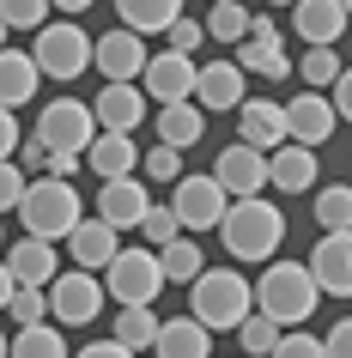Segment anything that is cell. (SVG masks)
Listing matches in <instances>:
<instances>
[{
  "mask_svg": "<svg viewBox=\"0 0 352 358\" xmlns=\"http://www.w3.org/2000/svg\"><path fill=\"white\" fill-rule=\"evenodd\" d=\"M188 316L206 322L213 334H237L243 322L255 316V280H243L237 267H206L201 280L188 285Z\"/></svg>",
  "mask_w": 352,
  "mask_h": 358,
  "instance_id": "6da1fadb",
  "label": "cell"
},
{
  "mask_svg": "<svg viewBox=\"0 0 352 358\" xmlns=\"http://www.w3.org/2000/svg\"><path fill=\"white\" fill-rule=\"evenodd\" d=\"M316 303H322V285H316L310 262H267L255 273V310L267 322H310Z\"/></svg>",
  "mask_w": 352,
  "mask_h": 358,
  "instance_id": "7a4b0ae2",
  "label": "cell"
},
{
  "mask_svg": "<svg viewBox=\"0 0 352 358\" xmlns=\"http://www.w3.org/2000/svg\"><path fill=\"white\" fill-rule=\"evenodd\" d=\"M225 249H231V262H279V243H286V213L261 194V201H231V213H225L219 225Z\"/></svg>",
  "mask_w": 352,
  "mask_h": 358,
  "instance_id": "3957f363",
  "label": "cell"
},
{
  "mask_svg": "<svg viewBox=\"0 0 352 358\" xmlns=\"http://www.w3.org/2000/svg\"><path fill=\"white\" fill-rule=\"evenodd\" d=\"M19 225H24V237L61 243V237H73V231L85 225V201H79V189L67 176H37V182H31V201H24V213H19Z\"/></svg>",
  "mask_w": 352,
  "mask_h": 358,
  "instance_id": "277c9868",
  "label": "cell"
},
{
  "mask_svg": "<svg viewBox=\"0 0 352 358\" xmlns=\"http://www.w3.org/2000/svg\"><path fill=\"white\" fill-rule=\"evenodd\" d=\"M104 285H110V298L122 303V310H152V303H158V292L170 285V273H164V255H158V249H140V243H128V249H122V255L110 262Z\"/></svg>",
  "mask_w": 352,
  "mask_h": 358,
  "instance_id": "5b68a950",
  "label": "cell"
},
{
  "mask_svg": "<svg viewBox=\"0 0 352 358\" xmlns=\"http://www.w3.org/2000/svg\"><path fill=\"white\" fill-rule=\"evenodd\" d=\"M31 134H37L49 152H73V158H85V152L97 146L104 122H97V110H92V103H79V97H49Z\"/></svg>",
  "mask_w": 352,
  "mask_h": 358,
  "instance_id": "8992f818",
  "label": "cell"
},
{
  "mask_svg": "<svg viewBox=\"0 0 352 358\" xmlns=\"http://www.w3.org/2000/svg\"><path fill=\"white\" fill-rule=\"evenodd\" d=\"M31 55H37L43 79H79L85 67H97V43H92V31H79L73 19H55V24L37 31Z\"/></svg>",
  "mask_w": 352,
  "mask_h": 358,
  "instance_id": "52a82bcc",
  "label": "cell"
},
{
  "mask_svg": "<svg viewBox=\"0 0 352 358\" xmlns=\"http://www.w3.org/2000/svg\"><path fill=\"white\" fill-rule=\"evenodd\" d=\"M213 176H219V189L231 194V201H261V194L274 189V158L255 146H243V140H231V146L213 158Z\"/></svg>",
  "mask_w": 352,
  "mask_h": 358,
  "instance_id": "ba28073f",
  "label": "cell"
},
{
  "mask_svg": "<svg viewBox=\"0 0 352 358\" xmlns=\"http://www.w3.org/2000/svg\"><path fill=\"white\" fill-rule=\"evenodd\" d=\"M170 207H176V219H183V231L195 237V231H219L225 213H231V194L219 189V176L206 170V176H183L176 189H170Z\"/></svg>",
  "mask_w": 352,
  "mask_h": 358,
  "instance_id": "9c48e42d",
  "label": "cell"
},
{
  "mask_svg": "<svg viewBox=\"0 0 352 358\" xmlns=\"http://www.w3.org/2000/svg\"><path fill=\"white\" fill-rule=\"evenodd\" d=\"M104 298H110V285L97 280V273H85V267H73V273H61L49 285V303H55L49 322H61V328H92L104 316Z\"/></svg>",
  "mask_w": 352,
  "mask_h": 358,
  "instance_id": "30bf717a",
  "label": "cell"
},
{
  "mask_svg": "<svg viewBox=\"0 0 352 358\" xmlns=\"http://www.w3.org/2000/svg\"><path fill=\"white\" fill-rule=\"evenodd\" d=\"M152 67V49L140 31H104L97 37V73H104V85H140Z\"/></svg>",
  "mask_w": 352,
  "mask_h": 358,
  "instance_id": "8fae6325",
  "label": "cell"
},
{
  "mask_svg": "<svg viewBox=\"0 0 352 358\" xmlns=\"http://www.w3.org/2000/svg\"><path fill=\"white\" fill-rule=\"evenodd\" d=\"M146 97L164 110V103H188V97L201 92V67H195V55H176V49H158L146 67Z\"/></svg>",
  "mask_w": 352,
  "mask_h": 358,
  "instance_id": "7c38bea8",
  "label": "cell"
},
{
  "mask_svg": "<svg viewBox=\"0 0 352 358\" xmlns=\"http://www.w3.org/2000/svg\"><path fill=\"white\" fill-rule=\"evenodd\" d=\"M237 140L243 146H255L274 158L279 146H292V122H286V103H274V97H249L237 110Z\"/></svg>",
  "mask_w": 352,
  "mask_h": 358,
  "instance_id": "4fadbf2b",
  "label": "cell"
},
{
  "mask_svg": "<svg viewBox=\"0 0 352 358\" xmlns=\"http://www.w3.org/2000/svg\"><path fill=\"white\" fill-rule=\"evenodd\" d=\"M310 273L322 298H352V231H322V243L310 249Z\"/></svg>",
  "mask_w": 352,
  "mask_h": 358,
  "instance_id": "5bb4252c",
  "label": "cell"
},
{
  "mask_svg": "<svg viewBox=\"0 0 352 358\" xmlns=\"http://www.w3.org/2000/svg\"><path fill=\"white\" fill-rule=\"evenodd\" d=\"M237 67L255 79H292L297 67L286 61V31H279L274 19H255V31H249V43L237 49Z\"/></svg>",
  "mask_w": 352,
  "mask_h": 358,
  "instance_id": "9a60e30c",
  "label": "cell"
},
{
  "mask_svg": "<svg viewBox=\"0 0 352 358\" xmlns=\"http://www.w3.org/2000/svg\"><path fill=\"white\" fill-rule=\"evenodd\" d=\"M152 207L158 201L146 194V176H122V182H104L97 189V219H110L115 231H140Z\"/></svg>",
  "mask_w": 352,
  "mask_h": 358,
  "instance_id": "2e32d148",
  "label": "cell"
},
{
  "mask_svg": "<svg viewBox=\"0 0 352 358\" xmlns=\"http://www.w3.org/2000/svg\"><path fill=\"white\" fill-rule=\"evenodd\" d=\"M286 122H292V140L297 146H328L334 140V122H340V110H334V97H322V92H297V97H286Z\"/></svg>",
  "mask_w": 352,
  "mask_h": 358,
  "instance_id": "e0dca14e",
  "label": "cell"
},
{
  "mask_svg": "<svg viewBox=\"0 0 352 358\" xmlns=\"http://www.w3.org/2000/svg\"><path fill=\"white\" fill-rule=\"evenodd\" d=\"M346 0H297L292 6V31L310 49H340V37H346Z\"/></svg>",
  "mask_w": 352,
  "mask_h": 358,
  "instance_id": "ac0fdd59",
  "label": "cell"
},
{
  "mask_svg": "<svg viewBox=\"0 0 352 358\" xmlns=\"http://www.w3.org/2000/svg\"><path fill=\"white\" fill-rule=\"evenodd\" d=\"M6 280L31 285V292H49L61 280V255L55 243H43V237H19V243L6 249Z\"/></svg>",
  "mask_w": 352,
  "mask_h": 358,
  "instance_id": "d6986e66",
  "label": "cell"
},
{
  "mask_svg": "<svg viewBox=\"0 0 352 358\" xmlns=\"http://www.w3.org/2000/svg\"><path fill=\"white\" fill-rule=\"evenodd\" d=\"M195 103H201L206 115H219V110L237 115L243 103H249V73L237 67V55H231V61H213V67H201V92H195Z\"/></svg>",
  "mask_w": 352,
  "mask_h": 358,
  "instance_id": "ffe728a7",
  "label": "cell"
},
{
  "mask_svg": "<svg viewBox=\"0 0 352 358\" xmlns=\"http://www.w3.org/2000/svg\"><path fill=\"white\" fill-rule=\"evenodd\" d=\"M122 231L110 225V219H85V225L67 237V255H73V267H85V273H110V262L122 255Z\"/></svg>",
  "mask_w": 352,
  "mask_h": 358,
  "instance_id": "44dd1931",
  "label": "cell"
},
{
  "mask_svg": "<svg viewBox=\"0 0 352 358\" xmlns=\"http://www.w3.org/2000/svg\"><path fill=\"white\" fill-rule=\"evenodd\" d=\"M146 85H104V92L92 97L97 122H104V134H134L140 122H146Z\"/></svg>",
  "mask_w": 352,
  "mask_h": 358,
  "instance_id": "7402d4cb",
  "label": "cell"
},
{
  "mask_svg": "<svg viewBox=\"0 0 352 358\" xmlns=\"http://www.w3.org/2000/svg\"><path fill=\"white\" fill-rule=\"evenodd\" d=\"M37 85H43V67H37L31 49H6V55H0V103H6V115L24 110V103L37 97Z\"/></svg>",
  "mask_w": 352,
  "mask_h": 358,
  "instance_id": "603a6c76",
  "label": "cell"
},
{
  "mask_svg": "<svg viewBox=\"0 0 352 358\" xmlns=\"http://www.w3.org/2000/svg\"><path fill=\"white\" fill-rule=\"evenodd\" d=\"M85 164H92V176H104V182H122V176H140V146H134V134H97V146L85 152Z\"/></svg>",
  "mask_w": 352,
  "mask_h": 358,
  "instance_id": "cb8c5ba5",
  "label": "cell"
},
{
  "mask_svg": "<svg viewBox=\"0 0 352 358\" xmlns=\"http://www.w3.org/2000/svg\"><path fill=\"white\" fill-rule=\"evenodd\" d=\"M188 0H115V19H122V31H140V37H152V31H176V19H188L183 13Z\"/></svg>",
  "mask_w": 352,
  "mask_h": 358,
  "instance_id": "d4e9b609",
  "label": "cell"
},
{
  "mask_svg": "<svg viewBox=\"0 0 352 358\" xmlns=\"http://www.w3.org/2000/svg\"><path fill=\"white\" fill-rule=\"evenodd\" d=\"M152 352H158V358H213V328L195 322V316H170Z\"/></svg>",
  "mask_w": 352,
  "mask_h": 358,
  "instance_id": "484cf974",
  "label": "cell"
},
{
  "mask_svg": "<svg viewBox=\"0 0 352 358\" xmlns=\"http://www.w3.org/2000/svg\"><path fill=\"white\" fill-rule=\"evenodd\" d=\"M316 176H322V164H316L310 146H279L274 152V189L279 194H316Z\"/></svg>",
  "mask_w": 352,
  "mask_h": 358,
  "instance_id": "4316f807",
  "label": "cell"
},
{
  "mask_svg": "<svg viewBox=\"0 0 352 358\" xmlns=\"http://www.w3.org/2000/svg\"><path fill=\"white\" fill-rule=\"evenodd\" d=\"M201 134H206L201 103H164V110H158V146L188 152V146H201Z\"/></svg>",
  "mask_w": 352,
  "mask_h": 358,
  "instance_id": "83f0119b",
  "label": "cell"
},
{
  "mask_svg": "<svg viewBox=\"0 0 352 358\" xmlns=\"http://www.w3.org/2000/svg\"><path fill=\"white\" fill-rule=\"evenodd\" d=\"M6 358H73L61 340V322H37V328H13Z\"/></svg>",
  "mask_w": 352,
  "mask_h": 358,
  "instance_id": "f1b7e54d",
  "label": "cell"
},
{
  "mask_svg": "<svg viewBox=\"0 0 352 358\" xmlns=\"http://www.w3.org/2000/svg\"><path fill=\"white\" fill-rule=\"evenodd\" d=\"M158 334H164V316H152V310H122L110 322V340H122L128 352H152Z\"/></svg>",
  "mask_w": 352,
  "mask_h": 358,
  "instance_id": "f546056e",
  "label": "cell"
},
{
  "mask_svg": "<svg viewBox=\"0 0 352 358\" xmlns=\"http://www.w3.org/2000/svg\"><path fill=\"white\" fill-rule=\"evenodd\" d=\"M249 31H255V13H249L243 0H231V6H213V13H206V37H213V43L243 49V43H249Z\"/></svg>",
  "mask_w": 352,
  "mask_h": 358,
  "instance_id": "4dcf8cb0",
  "label": "cell"
},
{
  "mask_svg": "<svg viewBox=\"0 0 352 358\" xmlns=\"http://www.w3.org/2000/svg\"><path fill=\"white\" fill-rule=\"evenodd\" d=\"M310 207H316V225H322V231H352V189H346V182L316 189Z\"/></svg>",
  "mask_w": 352,
  "mask_h": 358,
  "instance_id": "1f68e13d",
  "label": "cell"
},
{
  "mask_svg": "<svg viewBox=\"0 0 352 358\" xmlns=\"http://www.w3.org/2000/svg\"><path fill=\"white\" fill-rule=\"evenodd\" d=\"M297 79H304V92H328L346 79V61H340V49H310L297 61Z\"/></svg>",
  "mask_w": 352,
  "mask_h": 358,
  "instance_id": "d6a6232c",
  "label": "cell"
},
{
  "mask_svg": "<svg viewBox=\"0 0 352 358\" xmlns=\"http://www.w3.org/2000/svg\"><path fill=\"white\" fill-rule=\"evenodd\" d=\"M164 255V273H170V285H195L206 273V255H201V243L195 237H176L170 249H158Z\"/></svg>",
  "mask_w": 352,
  "mask_h": 358,
  "instance_id": "836d02e7",
  "label": "cell"
},
{
  "mask_svg": "<svg viewBox=\"0 0 352 358\" xmlns=\"http://www.w3.org/2000/svg\"><path fill=\"white\" fill-rule=\"evenodd\" d=\"M286 334H292V328H279V322H267V316L255 310V316L237 328V346H243V358H274Z\"/></svg>",
  "mask_w": 352,
  "mask_h": 358,
  "instance_id": "e575fe53",
  "label": "cell"
},
{
  "mask_svg": "<svg viewBox=\"0 0 352 358\" xmlns=\"http://www.w3.org/2000/svg\"><path fill=\"white\" fill-rule=\"evenodd\" d=\"M49 13H55V0H0V24L6 31H31L37 37L43 24H55Z\"/></svg>",
  "mask_w": 352,
  "mask_h": 358,
  "instance_id": "d590c367",
  "label": "cell"
},
{
  "mask_svg": "<svg viewBox=\"0 0 352 358\" xmlns=\"http://www.w3.org/2000/svg\"><path fill=\"white\" fill-rule=\"evenodd\" d=\"M140 237H146V249H170L176 237H188V231H183V219H176V207L164 201V207H152V213H146Z\"/></svg>",
  "mask_w": 352,
  "mask_h": 358,
  "instance_id": "8d00e7d4",
  "label": "cell"
},
{
  "mask_svg": "<svg viewBox=\"0 0 352 358\" xmlns=\"http://www.w3.org/2000/svg\"><path fill=\"white\" fill-rule=\"evenodd\" d=\"M31 182H37V176H31L24 164H0V207L13 213V219H19L24 201H31Z\"/></svg>",
  "mask_w": 352,
  "mask_h": 358,
  "instance_id": "74e56055",
  "label": "cell"
},
{
  "mask_svg": "<svg viewBox=\"0 0 352 358\" xmlns=\"http://www.w3.org/2000/svg\"><path fill=\"white\" fill-rule=\"evenodd\" d=\"M6 316L19 322V328H37L43 316H55V303H49V292H31V285H24V292L6 298Z\"/></svg>",
  "mask_w": 352,
  "mask_h": 358,
  "instance_id": "f35d334b",
  "label": "cell"
},
{
  "mask_svg": "<svg viewBox=\"0 0 352 358\" xmlns=\"http://www.w3.org/2000/svg\"><path fill=\"white\" fill-rule=\"evenodd\" d=\"M140 170H146V182H170V189H176V182H183V152L176 146H152Z\"/></svg>",
  "mask_w": 352,
  "mask_h": 358,
  "instance_id": "ab89813d",
  "label": "cell"
},
{
  "mask_svg": "<svg viewBox=\"0 0 352 358\" xmlns=\"http://www.w3.org/2000/svg\"><path fill=\"white\" fill-rule=\"evenodd\" d=\"M274 358H328V340L322 334H304V328H292V334L279 340V352Z\"/></svg>",
  "mask_w": 352,
  "mask_h": 358,
  "instance_id": "60d3db41",
  "label": "cell"
},
{
  "mask_svg": "<svg viewBox=\"0 0 352 358\" xmlns=\"http://www.w3.org/2000/svg\"><path fill=\"white\" fill-rule=\"evenodd\" d=\"M24 146H31V134H24L19 115H0V152H6V164H19Z\"/></svg>",
  "mask_w": 352,
  "mask_h": 358,
  "instance_id": "b9f144b4",
  "label": "cell"
},
{
  "mask_svg": "<svg viewBox=\"0 0 352 358\" xmlns=\"http://www.w3.org/2000/svg\"><path fill=\"white\" fill-rule=\"evenodd\" d=\"M206 43V19H176V31H170V49L176 55H195Z\"/></svg>",
  "mask_w": 352,
  "mask_h": 358,
  "instance_id": "7bdbcfd3",
  "label": "cell"
},
{
  "mask_svg": "<svg viewBox=\"0 0 352 358\" xmlns=\"http://www.w3.org/2000/svg\"><path fill=\"white\" fill-rule=\"evenodd\" d=\"M322 340H328V358H352V316H346V322H334Z\"/></svg>",
  "mask_w": 352,
  "mask_h": 358,
  "instance_id": "ee69618b",
  "label": "cell"
},
{
  "mask_svg": "<svg viewBox=\"0 0 352 358\" xmlns=\"http://www.w3.org/2000/svg\"><path fill=\"white\" fill-rule=\"evenodd\" d=\"M73 358H140V352H128L122 340H92V346H79Z\"/></svg>",
  "mask_w": 352,
  "mask_h": 358,
  "instance_id": "f6af8a7d",
  "label": "cell"
},
{
  "mask_svg": "<svg viewBox=\"0 0 352 358\" xmlns=\"http://www.w3.org/2000/svg\"><path fill=\"white\" fill-rule=\"evenodd\" d=\"M334 110H340V122H352V67H346V79L334 85Z\"/></svg>",
  "mask_w": 352,
  "mask_h": 358,
  "instance_id": "bcb514c9",
  "label": "cell"
},
{
  "mask_svg": "<svg viewBox=\"0 0 352 358\" xmlns=\"http://www.w3.org/2000/svg\"><path fill=\"white\" fill-rule=\"evenodd\" d=\"M85 6H92V0H55V13H67V19H73V13H85Z\"/></svg>",
  "mask_w": 352,
  "mask_h": 358,
  "instance_id": "7dc6e473",
  "label": "cell"
},
{
  "mask_svg": "<svg viewBox=\"0 0 352 358\" xmlns=\"http://www.w3.org/2000/svg\"><path fill=\"white\" fill-rule=\"evenodd\" d=\"M267 6H297V0H267Z\"/></svg>",
  "mask_w": 352,
  "mask_h": 358,
  "instance_id": "c3c4849f",
  "label": "cell"
},
{
  "mask_svg": "<svg viewBox=\"0 0 352 358\" xmlns=\"http://www.w3.org/2000/svg\"><path fill=\"white\" fill-rule=\"evenodd\" d=\"M213 6H231V0H213Z\"/></svg>",
  "mask_w": 352,
  "mask_h": 358,
  "instance_id": "681fc988",
  "label": "cell"
},
{
  "mask_svg": "<svg viewBox=\"0 0 352 358\" xmlns=\"http://www.w3.org/2000/svg\"><path fill=\"white\" fill-rule=\"evenodd\" d=\"M346 13H352V0H346Z\"/></svg>",
  "mask_w": 352,
  "mask_h": 358,
  "instance_id": "f907efd6",
  "label": "cell"
}]
</instances>
